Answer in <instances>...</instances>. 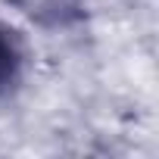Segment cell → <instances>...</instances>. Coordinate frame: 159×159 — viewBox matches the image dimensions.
Returning <instances> with one entry per match:
<instances>
[{
  "mask_svg": "<svg viewBox=\"0 0 159 159\" xmlns=\"http://www.w3.org/2000/svg\"><path fill=\"white\" fill-rule=\"evenodd\" d=\"M16 72H19V47L13 34L0 25V91H7L16 81Z\"/></svg>",
  "mask_w": 159,
  "mask_h": 159,
  "instance_id": "2",
  "label": "cell"
},
{
  "mask_svg": "<svg viewBox=\"0 0 159 159\" xmlns=\"http://www.w3.org/2000/svg\"><path fill=\"white\" fill-rule=\"evenodd\" d=\"M10 3L41 25H69L84 10V0H10Z\"/></svg>",
  "mask_w": 159,
  "mask_h": 159,
  "instance_id": "1",
  "label": "cell"
}]
</instances>
